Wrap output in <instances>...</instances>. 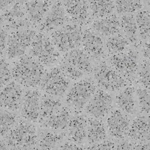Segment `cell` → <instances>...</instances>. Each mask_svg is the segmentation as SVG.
<instances>
[{"mask_svg": "<svg viewBox=\"0 0 150 150\" xmlns=\"http://www.w3.org/2000/svg\"><path fill=\"white\" fill-rule=\"evenodd\" d=\"M66 136V132L54 131L43 128L38 133L37 145L40 150H56Z\"/></svg>", "mask_w": 150, "mask_h": 150, "instance_id": "603a6c76", "label": "cell"}, {"mask_svg": "<svg viewBox=\"0 0 150 150\" xmlns=\"http://www.w3.org/2000/svg\"><path fill=\"white\" fill-rule=\"evenodd\" d=\"M59 67L70 81H78L83 76L84 73L70 62L62 58L59 61Z\"/></svg>", "mask_w": 150, "mask_h": 150, "instance_id": "836d02e7", "label": "cell"}, {"mask_svg": "<svg viewBox=\"0 0 150 150\" xmlns=\"http://www.w3.org/2000/svg\"><path fill=\"white\" fill-rule=\"evenodd\" d=\"M23 90L16 81H11L1 89V108L11 112L21 109Z\"/></svg>", "mask_w": 150, "mask_h": 150, "instance_id": "2e32d148", "label": "cell"}, {"mask_svg": "<svg viewBox=\"0 0 150 150\" xmlns=\"http://www.w3.org/2000/svg\"><path fill=\"white\" fill-rule=\"evenodd\" d=\"M130 124L129 117L120 109L112 110L106 119V129L115 139H122L127 136Z\"/></svg>", "mask_w": 150, "mask_h": 150, "instance_id": "4fadbf2b", "label": "cell"}, {"mask_svg": "<svg viewBox=\"0 0 150 150\" xmlns=\"http://www.w3.org/2000/svg\"><path fill=\"white\" fill-rule=\"evenodd\" d=\"M146 4L148 5V7H149V9H150V1H148L146 2Z\"/></svg>", "mask_w": 150, "mask_h": 150, "instance_id": "7dc6e473", "label": "cell"}, {"mask_svg": "<svg viewBox=\"0 0 150 150\" xmlns=\"http://www.w3.org/2000/svg\"><path fill=\"white\" fill-rule=\"evenodd\" d=\"M27 18L25 1H14L12 4L1 14V26Z\"/></svg>", "mask_w": 150, "mask_h": 150, "instance_id": "4316f807", "label": "cell"}, {"mask_svg": "<svg viewBox=\"0 0 150 150\" xmlns=\"http://www.w3.org/2000/svg\"><path fill=\"white\" fill-rule=\"evenodd\" d=\"M82 46L91 58L96 61H102L106 57L105 46L102 37L91 28H86L83 31Z\"/></svg>", "mask_w": 150, "mask_h": 150, "instance_id": "5bb4252c", "label": "cell"}, {"mask_svg": "<svg viewBox=\"0 0 150 150\" xmlns=\"http://www.w3.org/2000/svg\"><path fill=\"white\" fill-rule=\"evenodd\" d=\"M1 150H9V146L6 141L2 138H1Z\"/></svg>", "mask_w": 150, "mask_h": 150, "instance_id": "bcb514c9", "label": "cell"}, {"mask_svg": "<svg viewBox=\"0 0 150 150\" xmlns=\"http://www.w3.org/2000/svg\"><path fill=\"white\" fill-rule=\"evenodd\" d=\"M28 52L30 56L43 66H52L61 59L59 52L51 37L42 32L36 34Z\"/></svg>", "mask_w": 150, "mask_h": 150, "instance_id": "5b68a950", "label": "cell"}, {"mask_svg": "<svg viewBox=\"0 0 150 150\" xmlns=\"http://www.w3.org/2000/svg\"><path fill=\"white\" fill-rule=\"evenodd\" d=\"M69 18L62 1H55L39 26L42 33H52L67 24Z\"/></svg>", "mask_w": 150, "mask_h": 150, "instance_id": "8fae6325", "label": "cell"}, {"mask_svg": "<svg viewBox=\"0 0 150 150\" xmlns=\"http://www.w3.org/2000/svg\"><path fill=\"white\" fill-rule=\"evenodd\" d=\"M70 81L59 67H55L46 71L40 87L46 95L55 98L61 97L68 91Z\"/></svg>", "mask_w": 150, "mask_h": 150, "instance_id": "9c48e42d", "label": "cell"}, {"mask_svg": "<svg viewBox=\"0 0 150 150\" xmlns=\"http://www.w3.org/2000/svg\"><path fill=\"white\" fill-rule=\"evenodd\" d=\"M93 79L84 78L76 81L66 96V103L74 114H80L97 91Z\"/></svg>", "mask_w": 150, "mask_h": 150, "instance_id": "7a4b0ae2", "label": "cell"}, {"mask_svg": "<svg viewBox=\"0 0 150 150\" xmlns=\"http://www.w3.org/2000/svg\"><path fill=\"white\" fill-rule=\"evenodd\" d=\"M66 10L69 20L72 23L82 26L91 23L88 1H62Z\"/></svg>", "mask_w": 150, "mask_h": 150, "instance_id": "9a60e30c", "label": "cell"}, {"mask_svg": "<svg viewBox=\"0 0 150 150\" xmlns=\"http://www.w3.org/2000/svg\"><path fill=\"white\" fill-rule=\"evenodd\" d=\"M130 45L126 37L121 33L108 37L105 43L106 52L110 56L125 51L129 48Z\"/></svg>", "mask_w": 150, "mask_h": 150, "instance_id": "f1b7e54d", "label": "cell"}, {"mask_svg": "<svg viewBox=\"0 0 150 150\" xmlns=\"http://www.w3.org/2000/svg\"><path fill=\"white\" fill-rule=\"evenodd\" d=\"M115 144L109 140L90 145L83 150H115Z\"/></svg>", "mask_w": 150, "mask_h": 150, "instance_id": "74e56055", "label": "cell"}, {"mask_svg": "<svg viewBox=\"0 0 150 150\" xmlns=\"http://www.w3.org/2000/svg\"><path fill=\"white\" fill-rule=\"evenodd\" d=\"M37 34L33 28L11 32L8 35L5 52L7 58L12 59L25 55Z\"/></svg>", "mask_w": 150, "mask_h": 150, "instance_id": "ba28073f", "label": "cell"}, {"mask_svg": "<svg viewBox=\"0 0 150 150\" xmlns=\"http://www.w3.org/2000/svg\"><path fill=\"white\" fill-rule=\"evenodd\" d=\"M115 150H134V142L131 140L121 139L115 144Z\"/></svg>", "mask_w": 150, "mask_h": 150, "instance_id": "f35d334b", "label": "cell"}, {"mask_svg": "<svg viewBox=\"0 0 150 150\" xmlns=\"http://www.w3.org/2000/svg\"><path fill=\"white\" fill-rule=\"evenodd\" d=\"M93 79L97 86L107 92H117L127 86L128 82L104 61L94 67Z\"/></svg>", "mask_w": 150, "mask_h": 150, "instance_id": "277c9868", "label": "cell"}, {"mask_svg": "<svg viewBox=\"0 0 150 150\" xmlns=\"http://www.w3.org/2000/svg\"><path fill=\"white\" fill-rule=\"evenodd\" d=\"M121 33L126 37L134 48H137L141 44L139 40V33L136 18L133 14L121 15L120 18Z\"/></svg>", "mask_w": 150, "mask_h": 150, "instance_id": "cb8c5ba5", "label": "cell"}, {"mask_svg": "<svg viewBox=\"0 0 150 150\" xmlns=\"http://www.w3.org/2000/svg\"><path fill=\"white\" fill-rule=\"evenodd\" d=\"M41 95L35 89H28L24 92L21 106L22 118L30 122H39L40 118Z\"/></svg>", "mask_w": 150, "mask_h": 150, "instance_id": "7c38bea8", "label": "cell"}, {"mask_svg": "<svg viewBox=\"0 0 150 150\" xmlns=\"http://www.w3.org/2000/svg\"><path fill=\"white\" fill-rule=\"evenodd\" d=\"M135 93L141 114H150V90L139 86Z\"/></svg>", "mask_w": 150, "mask_h": 150, "instance_id": "e575fe53", "label": "cell"}, {"mask_svg": "<svg viewBox=\"0 0 150 150\" xmlns=\"http://www.w3.org/2000/svg\"><path fill=\"white\" fill-rule=\"evenodd\" d=\"M62 102L57 98H55L45 94L41 97L40 118L39 123L40 124L54 112L63 106Z\"/></svg>", "mask_w": 150, "mask_h": 150, "instance_id": "f546056e", "label": "cell"}, {"mask_svg": "<svg viewBox=\"0 0 150 150\" xmlns=\"http://www.w3.org/2000/svg\"><path fill=\"white\" fill-rule=\"evenodd\" d=\"M11 69L9 64L4 58H1V89L11 82Z\"/></svg>", "mask_w": 150, "mask_h": 150, "instance_id": "8d00e7d4", "label": "cell"}, {"mask_svg": "<svg viewBox=\"0 0 150 150\" xmlns=\"http://www.w3.org/2000/svg\"><path fill=\"white\" fill-rule=\"evenodd\" d=\"M46 72L45 66L29 54L18 58L11 67L15 81L30 89L40 86Z\"/></svg>", "mask_w": 150, "mask_h": 150, "instance_id": "6da1fadb", "label": "cell"}, {"mask_svg": "<svg viewBox=\"0 0 150 150\" xmlns=\"http://www.w3.org/2000/svg\"><path fill=\"white\" fill-rule=\"evenodd\" d=\"M66 129L67 136L70 141L78 145L82 144L86 139L87 118L76 114L71 117Z\"/></svg>", "mask_w": 150, "mask_h": 150, "instance_id": "ffe728a7", "label": "cell"}, {"mask_svg": "<svg viewBox=\"0 0 150 150\" xmlns=\"http://www.w3.org/2000/svg\"><path fill=\"white\" fill-rule=\"evenodd\" d=\"M107 129L102 120L87 118L86 140L90 145L97 144L106 139Z\"/></svg>", "mask_w": 150, "mask_h": 150, "instance_id": "484cf974", "label": "cell"}, {"mask_svg": "<svg viewBox=\"0 0 150 150\" xmlns=\"http://www.w3.org/2000/svg\"><path fill=\"white\" fill-rule=\"evenodd\" d=\"M8 35V31L4 28L1 27V58L3 57L6 52Z\"/></svg>", "mask_w": 150, "mask_h": 150, "instance_id": "ab89813d", "label": "cell"}, {"mask_svg": "<svg viewBox=\"0 0 150 150\" xmlns=\"http://www.w3.org/2000/svg\"><path fill=\"white\" fill-rule=\"evenodd\" d=\"M14 1H1V13L7 10L11 4L13 3Z\"/></svg>", "mask_w": 150, "mask_h": 150, "instance_id": "f6af8a7d", "label": "cell"}, {"mask_svg": "<svg viewBox=\"0 0 150 150\" xmlns=\"http://www.w3.org/2000/svg\"><path fill=\"white\" fill-rule=\"evenodd\" d=\"M79 145L75 144L71 141L66 142L61 144L56 150H83Z\"/></svg>", "mask_w": 150, "mask_h": 150, "instance_id": "60d3db41", "label": "cell"}, {"mask_svg": "<svg viewBox=\"0 0 150 150\" xmlns=\"http://www.w3.org/2000/svg\"><path fill=\"white\" fill-rule=\"evenodd\" d=\"M91 28L100 36L108 38L121 33L120 18L112 14L106 18L96 19L91 23Z\"/></svg>", "mask_w": 150, "mask_h": 150, "instance_id": "ac0fdd59", "label": "cell"}, {"mask_svg": "<svg viewBox=\"0 0 150 150\" xmlns=\"http://www.w3.org/2000/svg\"><path fill=\"white\" fill-rule=\"evenodd\" d=\"M115 6L117 14L121 16L138 12L144 7V3L141 1H115Z\"/></svg>", "mask_w": 150, "mask_h": 150, "instance_id": "d6a6232c", "label": "cell"}, {"mask_svg": "<svg viewBox=\"0 0 150 150\" xmlns=\"http://www.w3.org/2000/svg\"><path fill=\"white\" fill-rule=\"evenodd\" d=\"M53 3L51 1H25L27 16L34 27L40 25Z\"/></svg>", "mask_w": 150, "mask_h": 150, "instance_id": "44dd1931", "label": "cell"}, {"mask_svg": "<svg viewBox=\"0 0 150 150\" xmlns=\"http://www.w3.org/2000/svg\"><path fill=\"white\" fill-rule=\"evenodd\" d=\"M135 90L132 86H127L121 90L115 97V103L118 109L125 114L133 115L136 112Z\"/></svg>", "mask_w": 150, "mask_h": 150, "instance_id": "d4e9b609", "label": "cell"}, {"mask_svg": "<svg viewBox=\"0 0 150 150\" xmlns=\"http://www.w3.org/2000/svg\"><path fill=\"white\" fill-rule=\"evenodd\" d=\"M140 63L139 52L136 48H129L108 58V64L130 83L136 80Z\"/></svg>", "mask_w": 150, "mask_h": 150, "instance_id": "3957f363", "label": "cell"}, {"mask_svg": "<svg viewBox=\"0 0 150 150\" xmlns=\"http://www.w3.org/2000/svg\"><path fill=\"white\" fill-rule=\"evenodd\" d=\"M72 112L69 108L63 106L40 124L42 128L61 132L67 128Z\"/></svg>", "mask_w": 150, "mask_h": 150, "instance_id": "d6986e66", "label": "cell"}, {"mask_svg": "<svg viewBox=\"0 0 150 150\" xmlns=\"http://www.w3.org/2000/svg\"><path fill=\"white\" fill-rule=\"evenodd\" d=\"M127 136L134 142H150V114L137 116L131 122Z\"/></svg>", "mask_w": 150, "mask_h": 150, "instance_id": "e0dca14e", "label": "cell"}, {"mask_svg": "<svg viewBox=\"0 0 150 150\" xmlns=\"http://www.w3.org/2000/svg\"><path fill=\"white\" fill-rule=\"evenodd\" d=\"M142 54L144 59L150 60V38L145 41L142 45Z\"/></svg>", "mask_w": 150, "mask_h": 150, "instance_id": "b9f144b4", "label": "cell"}, {"mask_svg": "<svg viewBox=\"0 0 150 150\" xmlns=\"http://www.w3.org/2000/svg\"><path fill=\"white\" fill-rule=\"evenodd\" d=\"M135 18L139 39L145 42L150 38V10H141L137 12Z\"/></svg>", "mask_w": 150, "mask_h": 150, "instance_id": "4dcf8cb0", "label": "cell"}, {"mask_svg": "<svg viewBox=\"0 0 150 150\" xmlns=\"http://www.w3.org/2000/svg\"><path fill=\"white\" fill-rule=\"evenodd\" d=\"M18 116L14 112L1 109V138H4L17 124Z\"/></svg>", "mask_w": 150, "mask_h": 150, "instance_id": "1f68e13d", "label": "cell"}, {"mask_svg": "<svg viewBox=\"0 0 150 150\" xmlns=\"http://www.w3.org/2000/svg\"><path fill=\"white\" fill-rule=\"evenodd\" d=\"M88 3L92 19L96 20L110 16L115 10L114 1H90Z\"/></svg>", "mask_w": 150, "mask_h": 150, "instance_id": "83f0119b", "label": "cell"}, {"mask_svg": "<svg viewBox=\"0 0 150 150\" xmlns=\"http://www.w3.org/2000/svg\"><path fill=\"white\" fill-rule=\"evenodd\" d=\"M113 98L107 91L97 90L85 108L86 113L90 117L102 120L112 112Z\"/></svg>", "mask_w": 150, "mask_h": 150, "instance_id": "30bf717a", "label": "cell"}, {"mask_svg": "<svg viewBox=\"0 0 150 150\" xmlns=\"http://www.w3.org/2000/svg\"><path fill=\"white\" fill-rule=\"evenodd\" d=\"M9 150H40L38 145H26L22 146H16L9 148Z\"/></svg>", "mask_w": 150, "mask_h": 150, "instance_id": "ee69618b", "label": "cell"}, {"mask_svg": "<svg viewBox=\"0 0 150 150\" xmlns=\"http://www.w3.org/2000/svg\"><path fill=\"white\" fill-rule=\"evenodd\" d=\"M136 79L141 86L150 90V60L144 59L141 62Z\"/></svg>", "mask_w": 150, "mask_h": 150, "instance_id": "d590c367", "label": "cell"}, {"mask_svg": "<svg viewBox=\"0 0 150 150\" xmlns=\"http://www.w3.org/2000/svg\"><path fill=\"white\" fill-rule=\"evenodd\" d=\"M4 139L9 148L35 145L38 142V133L31 122L26 120L19 121Z\"/></svg>", "mask_w": 150, "mask_h": 150, "instance_id": "52a82bcc", "label": "cell"}, {"mask_svg": "<svg viewBox=\"0 0 150 150\" xmlns=\"http://www.w3.org/2000/svg\"><path fill=\"white\" fill-rule=\"evenodd\" d=\"M62 58L82 71L90 74L93 73L94 67L91 57L83 49L77 48L64 54Z\"/></svg>", "mask_w": 150, "mask_h": 150, "instance_id": "7402d4cb", "label": "cell"}, {"mask_svg": "<svg viewBox=\"0 0 150 150\" xmlns=\"http://www.w3.org/2000/svg\"><path fill=\"white\" fill-rule=\"evenodd\" d=\"M134 150H150V142H134Z\"/></svg>", "mask_w": 150, "mask_h": 150, "instance_id": "7bdbcfd3", "label": "cell"}, {"mask_svg": "<svg viewBox=\"0 0 150 150\" xmlns=\"http://www.w3.org/2000/svg\"><path fill=\"white\" fill-rule=\"evenodd\" d=\"M83 34L82 27L71 23L51 33L50 37L59 52L66 54L80 47Z\"/></svg>", "mask_w": 150, "mask_h": 150, "instance_id": "8992f818", "label": "cell"}]
</instances>
